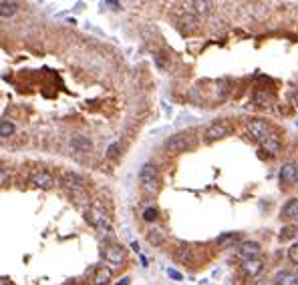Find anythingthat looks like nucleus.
<instances>
[{"label":"nucleus","instance_id":"f03ea898","mask_svg":"<svg viewBox=\"0 0 298 285\" xmlns=\"http://www.w3.org/2000/svg\"><path fill=\"white\" fill-rule=\"evenodd\" d=\"M268 131H270L268 123H266V120H262V119H252V120H248V125H246V135L252 141H260L262 143L270 135Z\"/></svg>","mask_w":298,"mask_h":285},{"label":"nucleus","instance_id":"72a5a7b5","mask_svg":"<svg viewBox=\"0 0 298 285\" xmlns=\"http://www.w3.org/2000/svg\"><path fill=\"white\" fill-rule=\"evenodd\" d=\"M296 273H298V271H296Z\"/></svg>","mask_w":298,"mask_h":285},{"label":"nucleus","instance_id":"f8f14e48","mask_svg":"<svg viewBox=\"0 0 298 285\" xmlns=\"http://www.w3.org/2000/svg\"><path fill=\"white\" fill-rule=\"evenodd\" d=\"M274 285H296L298 283V273L294 271H288V269H282L274 275Z\"/></svg>","mask_w":298,"mask_h":285},{"label":"nucleus","instance_id":"a878e982","mask_svg":"<svg viewBox=\"0 0 298 285\" xmlns=\"http://www.w3.org/2000/svg\"><path fill=\"white\" fill-rule=\"evenodd\" d=\"M268 99H270V97H268L266 92H262V90H258V92L254 94V103L258 105V106H264V105L268 103Z\"/></svg>","mask_w":298,"mask_h":285},{"label":"nucleus","instance_id":"f257e3e1","mask_svg":"<svg viewBox=\"0 0 298 285\" xmlns=\"http://www.w3.org/2000/svg\"><path fill=\"white\" fill-rule=\"evenodd\" d=\"M139 183H141V189L145 195H153L157 193L159 189V173H157V167L151 165V163H145L139 171Z\"/></svg>","mask_w":298,"mask_h":285},{"label":"nucleus","instance_id":"20e7f679","mask_svg":"<svg viewBox=\"0 0 298 285\" xmlns=\"http://www.w3.org/2000/svg\"><path fill=\"white\" fill-rule=\"evenodd\" d=\"M85 219H87V223H91L93 227H97L99 231H103V233H111L109 219H107V217H105L103 213L95 211V209H87V211H85Z\"/></svg>","mask_w":298,"mask_h":285},{"label":"nucleus","instance_id":"5701e85b","mask_svg":"<svg viewBox=\"0 0 298 285\" xmlns=\"http://www.w3.org/2000/svg\"><path fill=\"white\" fill-rule=\"evenodd\" d=\"M192 6H196V12H198V15H208L212 2H192Z\"/></svg>","mask_w":298,"mask_h":285},{"label":"nucleus","instance_id":"c85d7f7f","mask_svg":"<svg viewBox=\"0 0 298 285\" xmlns=\"http://www.w3.org/2000/svg\"><path fill=\"white\" fill-rule=\"evenodd\" d=\"M6 177H8V175H6V169L2 167V169H0V183H2V187H6Z\"/></svg>","mask_w":298,"mask_h":285},{"label":"nucleus","instance_id":"f3484780","mask_svg":"<svg viewBox=\"0 0 298 285\" xmlns=\"http://www.w3.org/2000/svg\"><path fill=\"white\" fill-rule=\"evenodd\" d=\"M17 8H18L17 2H12V0H2V2H0V16H2V18H8V16L15 15Z\"/></svg>","mask_w":298,"mask_h":285},{"label":"nucleus","instance_id":"4468645a","mask_svg":"<svg viewBox=\"0 0 298 285\" xmlns=\"http://www.w3.org/2000/svg\"><path fill=\"white\" fill-rule=\"evenodd\" d=\"M113 277V271L109 267H99L93 275V285H107Z\"/></svg>","mask_w":298,"mask_h":285},{"label":"nucleus","instance_id":"412c9836","mask_svg":"<svg viewBox=\"0 0 298 285\" xmlns=\"http://www.w3.org/2000/svg\"><path fill=\"white\" fill-rule=\"evenodd\" d=\"M12 133H15V125L8 123V120H2V123H0V137H2V139H8Z\"/></svg>","mask_w":298,"mask_h":285},{"label":"nucleus","instance_id":"6ab92c4d","mask_svg":"<svg viewBox=\"0 0 298 285\" xmlns=\"http://www.w3.org/2000/svg\"><path fill=\"white\" fill-rule=\"evenodd\" d=\"M164 239H166V235L159 231V229H151V231L147 233V241L151 243V245H161L164 243Z\"/></svg>","mask_w":298,"mask_h":285},{"label":"nucleus","instance_id":"423d86ee","mask_svg":"<svg viewBox=\"0 0 298 285\" xmlns=\"http://www.w3.org/2000/svg\"><path fill=\"white\" fill-rule=\"evenodd\" d=\"M192 147V141H189L187 135H173L166 141V149L169 153H183Z\"/></svg>","mask_w":298,"mask_h":285},{"label":"nucleus","instance_id":"6e6552de","mask_svg":"<svg viewBox=\"0 0 298 285\" xmlns=\"http://www.w3.org/2000/svg\"><path fill=\"white\" fill-rule=\"evenodd\" d=\"M240 267H242V273H244V277L254 279V277H258V275L262 273V269H264V261H262V259H248V261H244Z\"/></svg>","mask_w":298,"mask_h":285},{"label":"nucleus","instance_id":"2f4dec72","mask_svg":"<svg viewBox=\"0 0 298 285\" xmlns=\"http://www.w3.org/2000/svg\"><path fill=\"white\" fill-rule=\"evenodd\" d=\"M129 281H131L129 277H123V279H121V281H119L117 285H129Z\"/></svg>","mask_w":298,"mask_h":285},{"label":"nucleus","instance_id":"dca6fc26","mask_svg":"<svg viewBox=\"0 0 298 285\" xmlns=\"http://www.w3.org/2000/svg\"><path fill=\"white\" fill-rule=\"evenodd\" d=\"M175 259H178L180 263H185V265H189V263L194 261V253H192V249H189V247L182 245L180 249H175Z\"/></svg>","mask_w":298,"mask_h":285},{"label":"nucleus","instance_id":"473e14b6","mask_svg":"<svg viewBox=\"0 0 298 285\" xmlns=\"http://www.w3.org/2000/svg\"><path fill=\"white\" fill-rule=\"evenodd\" d=\"M292 101L298 105V89H296V90H294V94H292Z\"/></svg>","mask_w":298,"mask_h":285},{"label":"nucleus","instance_id":"bb28decb","mask_svg":"<svg viewBox=\"0 0 298 285\" xmlns=\"http://www.w3.org/2000/svg\"><path fill=\"white\" fill-rule=\"evenodd\" d=\"M288 259H290L294 265H298V243H294V245L288 249Z\"/></svg>","mask_w":298,"mask_h":285},{"label":"nucleus","instance_id":"b1692460","mask_svg":"<svg viewBox=\"0 0 298 285\" xmlns=\"http://www.w3.org/2000/svg\"><path fill=\"white\" fill-rule=\"evenodd\" d=\"M119 151H121V145L119 143H111L109 149H107V157H109V159H117L119 157Z\"/></svg>","mask_w":298,"mask_h":285},{"label":"nucleus","instance_id":"9b49d317","mask_svg":"<svg viewBox=\"0 0 298 285\" xmlns=\"http://www.w3.org/2000/svg\"><path fill=\"white\" fill-rule=\"evenodd\" d=\"M262 149L270 155V157H276L280 153V139H278V135L274 133H270L268 137L262 141Z\"/></svg>","mask_w":298,"mask_h":285},{"label":"nucleus","instance_id":"a211bd4d","mask_svg":"<svg viewBox=\"0 0 298 285\" xmlns=\"http://www.w3.org/2000/svg\"><path fill=\"white\" fill-rule=\"evenodd\" d=\"M298 235V227L296 225H284L280 229V241H288V239H294Z\"/></svg>","mask_w":298,"mask_h":285},{"label":"nucleus","instance_id":"2eb2a0df","mask_svg":"<svg viewBox=\"0 0 298 285\" xmlns=\"http://www.w3.org/2000/svg\"><path fill=\"white\" fill-rule=\"evenodd\" d=\"M123 257H125V253H123V247L121 245H111L105 253V259L109 263H121L123 261Z\"/></svg>","mask_w":298,"mask_h":285},{"label":"nucleus","instance_id":"cd10ccee","mask_svg":"<svg viewBox=\"0 0 298 285\" xmlns=\"http://www.w3.org/2000/svg\"><path fill=\"white\" fill-rule=\"evenodd\" d=\"M167 275L171 279H175V281H182V273H180V271H175V269H167Z\"/></svg>","mask_w":298,"mask_h":285},{"label":"nucleus","instance_id":"c756f323","mask_svg":"<svg viewBox=\"0 0 298 285\" xmlns=\"http://www.w3.org/2000/svg\"><path fill=\"white\" fill-rule=\"evenodd\" d=\"M101 6H103V8H105V6H107V8H113V10H115V8H119V6H121V4H119V2H103V4H101Z\"/></svg>","mask_w":298,"mask_h":285},{"label":"nucleus","instance_id":"0eeeda50","mask_svg":"<svg viewBox=\"0 0 298 285\" xmlns=\"http://www.w3.org/2000/svg\"><path fill=\"white\" fill-rule=\"evenodd\" d=\"M230 131H232V129H230V125H226V123H222V120H218V123H214V125H210V127L206 129L204 137H206L208 143H212V141H218V139L228 137Z\"/></svg>","mask_w":298,"mask_h":285},{"label":"nucleus","instance_id":"aec40b11","mask_svg":"<svg viewBox=\"0 0 298 285\" xmlns=\"http://www.w3.org/2000/svg\"><path fill=\"white\" fill-rule=\"evenodd\" d=\"M71 145L77 149V151H89V149H91V141L85 139V137H73Z\"/></svg>","mask_w":298,"mask_h":285},{"label":"nucleus","instance_id":"393cba45","mask_svg":"<svg viewBox=\"0 0 298 285\" xmlns=\"http://www.w3.org/2000/svg\"><path fill=\"white\" fill-rule=\"evenodd\" d=\"M238 239V233H226L218 239V245H228V243H234Z\"/></svg>","mask_w":298,"mask_h":285},{"label":"nucleus","instance_id":"4be33fe9","mask_svg":"<svg viewBox=\"0 0 298 285\" xmlns=\"http://www.w3.org/2000/svg\"><path fill=\"white\" fill-rule=\"evenodd\" d=\"M157 217H159V213H157V209H153V207H147V209L143 211V221H147V223H155Z\"/></svg>","mask_w":298,"mask_h":285},{"label":"nucleus","instance_id":"7ed1b4c3","mask_svg":"<svg viewBox=\"0 0 298 285\" xmlns=\"http://www.w3.org/2000/svg\"><path fill=\"white\" fill-rule=\"evenodd\" d=\"M278 179H280V185L284 187H292L296 185L298 181V163H284L280 173H278Z\"/></svg>","mask_w":298,"mask_h":285},{"label":"nucleus","instance_id":"1a4fd4ad","mask_svg":"<svg viewBox=\"0 0 298 285\" xmlns=\"http://www.w3.org/2000/svg\"><path fill=\"white\" fill-rule=\"evenodd\" d=\"M31 183L34 187H40V189H52L55 187V177H52L50 173H47V171H38L31 177Z\"/></svg>","mask_w":298,"mask_h":285},{"label":"nucleus","instance_id":"39448f33","mask_svg":"<svg viewBox=\"0 0 298 285\" xmlns=\"http://www.w3.org/2000/svg\"><path fill=\"white\" fill-rule=\"evenodd\" d=\"M236 255L242 257L244 261L258 259V255H260V243H256V241H242L240 245L236 247Z\"/></svg>","mask_w":298,"mask_h":285},{"label":"nucleus","instance_id":"ddd939ff","mask_svg":"<svg viewBox=\"0 0 298 285\" xmlns=\"http://www.w3.org/2000/svg\"><path fill=\"white\" fill-rule=\"evenodd\" d=\"M280 217L286 221H298V199H290L286 201V205L282 207Z\"/></svg>","mask_w":298,"mask_h":285},{"label":"nucleus","instance_id":"7c9ffc66","mask_svg":"<svg viewBox=\"0 0 298 285\" xmlns=\"http://www.w3.org/2000/svg\"><path fill=\"white\" fill-rule=\"evenodd\" d=\"M254 285H274L272 281H254Z\"/></svg>","mask_w":298,"mask_h":285},{"label":"nucleus","instance_id":"9d476101","mask_svg":"<svg viewBox=\"0 0 298 285\" xmlns=\"http://www.w3.org/2000/svg\"><path fill=\"white\" fill-rule=\"evenodd\" d=\"M63 185L69 189V191H83V189H85V179L79 177L77 173H65Z\"/></svg>","mask_w":298,"mask_h":285}]
</instances>
